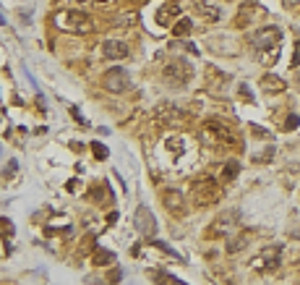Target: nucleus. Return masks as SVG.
Returning <instances> with one entry per match:
<instances>
[{
	"label": "nucleus",
	"instance_id": "obj_11",
	"mask_svg": "<svg viewBox=\"0 0 300 285\" xmlns=\"http://www.w3.org/2000/svg\"><path fill=\"white\" fill-rule=\"evenodd\" d=\"M279 254H282V246H269V249H263V251H261V259H259L256 264L271 272V270H277V267H279Z\"/></svg>",
	"mask_w": 300,
	"mask_h": 285
},
{
	"label": "nucleus",
	"instance_id": "obj_31",
	"mask_svg": "<svg viewBox=\"0 0 300 285\" xmlns=\"http://www.w3.org/2000/svg\"><path fill=\"white\" fill-rule=\"evenodd\" d=\"M81 3H94V5H110L112 0H81Z\"/></svg>",
	"mask_w": 300,
	"mask_h": 285
},
{
	"label": "nucleus",
	"instance_id": "obj_17",
	"mask_svg": "<svg viewBox=\"0 0 300 285\" xmlns=\"http://www.w3.org/2000/svg\"><path fill=\"white\" fill-rule=\"evenodd\" d=\"M209 73H212V79H214L212 84H209V89H212L214 95H222V89H220V87H222V84H227V73H217V71H214V66H212V71H209Z\"/></svg>",
	"mask_w": 300,
	"mask_h": 285
},
{
	"label": "nucleus",
	"instance_id": "obj_28",
	"mask_svg": "<svg viewBox=\"0 0 300 285\" xmlns=\"http://www.w3.org/2000/svg\"><path fill=\"white\" fill-rule=\"evenodd\" d=\"M16 170H19V162H16V160H11V162L5 165V178H11Z\"/></svg>",
	"mask_w": 300,
	"mask_h": 285
},
{
	"label": "nucleus",
	"instance_id": "obj_26",
	"mask_svg": "<svg viewBox=\"0 0 300 285\" xmlns=\"http://www.w3.org/2000/svg\"><path fill=\"white\" fill-rule=\"evenodd\" d=\"M238 89H240V97H243V99H248V102H253V92H251V87H248V84H240Z\"/></svg>",
	"mask_w": 300,
	"mask_h": 285
},
{
	"label": "nucleus",
	"instance_id": "obj_14",
	"mask_svg": "<svg viewBox=\"0 0 300 285\" xmlns=\"http://www.w3.org/2000/svg\"><path fill=\"white\" fill-rule=\"evenodd\" d=\"M190 29H193V21H190V18H178V21L172 24V34L175 37H188Z\"/></svg>",
	"mask_w": 300,
	"mask_h": 285
},
{
	"label": "nucleus",
	"instance_id": "obj_22",
	"mask_svg": "<svg viewBox=\"0 0 300 285\" xmlns=\"http://www.w3.org/2000/svg\"><path fill=\"white\" fill-rule=\"evenodd\" d=\"M157 283H170V285H183V280L180 278H172V275H167V272H157V278H154Z\"/></svg>",
	"mask_w": 300,
	"mask_h": 285
},
{
	"label": "nucleus",
	"instance_id": "obj_4",
	"mask_svg": "<svg viewBox=\"0 0 300 285\" xmlns=\"http://www.w3.org/2000/svg\"><path fill=\"white\" fill-rule=\"evenodd\" d=\"M102 87L107 92H112V95H120V92H125V89L131 87L128 71H125V68H110L102 76Z\"/></svg>",
	"mask_w": 300,
	"mask_h": 285
},
{
	"label": "nucleus",
	"instance_id": "obj_8",
	"mask_svg": "<svg viewBox=\"0 0 300 285\" xmlns=\"http://www.w3.org/2000/svg\"><path fill=\"white\" fill-rule=\"evenodd\" d=\"M162 201H165V207H167L170 215H175V217H183L186 215V201H183V194H180V191H175V189L165 191Z\"/></svg>",
	"mask_w": 300,
	"mask_h": 285
},
{
	"label": "nucleus",
	"instance_id": "obj_7",
	"mask_svg": "<svg viewBox=\"0 0 300 285\" xmlns=\"http://www.w3.org/2000/svg\"><path fill=\"white\" fill-rule=\"evenodd\" d=\"M133 223H136V228H139L141 236H147V238L157 236V220H154L149 207H139V209H136V220H133Z\"/></svg>",
	"mask_w": 300,
	"mask_h": 285
},
{
	"label": "nucleus",
	"instance_id": "obj_21",
	"mask_svg": "<svg viewBox=\"0 0 300 285\" xmlns=\"http://www.w3.org/2000/svg\"><path fill=\"white\" fill-rule=\"evenodd\" d=\"M92 152H94V157H97V160H107V154H110V149H107L105 144H99V142L92 144Z\"/></svg>",
	"mask_w": 300,
	"mask_h": 285
},
{
	"label": "nucleus",
	"instance_id": "obj_27",
	"mask_svg": "<svg viewBox=\"0 0 300 285\" xmlns=\"http://www.w3.org/2000/svg\"><path fill=\"white\" fill-rule=\"evenodd\" d=\"M293 68H298L300 66V40L295 42V52H293V63H290Z\"/></svg>",
	"mask_w": 300,
	"mask_h": 285
},
{
	"label": "nucleus",
	"instance_id": "obj_30",
	"mask_svg": "<svg viewBox=\"0 0 300 285\" xmlns=\"http://www.w3.org/2000/svg\"><path fill=\"white\" fill-rule=\"evenodd\" d=\"M3 231H5V236H11V231H13V225H11L8 217H3Z\"/></svg>",
	"mask_w": 300,
	"mask_h": 285
},
{
	"label": "nucleus",
	"instance_id": "obj_23",
	"mask_svg": "<svg viewBox=\"0 0 300 285\" xmlns=\"http://www.w3.org/2000/svg\"><path fill=\"white\" fill-rule=\"evenodd\" d=\"M245 243H248V241H245V236H240L238 241H230V243H227V251H230V254H235V251H240Z\"/></svg>",
	"mask_w": 300,
	"mask_h": 285
},
{
	"label": "nucleus",
	"instance_id": "obj_20",
	"mask_svg": "<svg viewBox=\"0 0 300 285\" xmlns=\"http://www.w3.org/2000/svg\"><path fill=\"white\" fill-rule=\"evenodd\" d=\"M133 24H139V13H123L115 18V26H133Z\"/></svg>",
	"mask_w": 300,
	"mask_h": 285
},
{
	"label": "nucleus",
	"instance_id": "obj_24",
	"mask_svg": "<svg viewBox=\"0 0 300 285\" xmlns=\"http://www.w3.org/2000/svg\"><path fill=\"white\" fill-rule=\"evenodd\" d=\"M298 126H300V118H298V115H287V121H285V128H287V131H295Z\"/></svg>",
	"mask_w": 300,
	"mask_h": 285
},
{
	"label": "nucleus",
	"instance_id": "obj_5",
	"mask_svg": "<svg viewBox=\"0 0 300 285\" xmlns=\"http://www.w3.org/2000/svg\"><path fill=\"white\" fill-rule=\"evenodd\" d=\"M162 73H165V79L170 81V84H188V81L193 79V68H190V63H183V60L170 63Z\"/></svg>",
	"mask_w": 300,
	"mask_h": 285
},
{
	"label": "nucleus",
	"instance_id": "obj_15",
	"mask_svg": "<svg viewBox=\"0 0 300 285\" xmlns=\"http://www.w3.org/2000/svg\"><path fill=\"white\" fill-rule=\"evenodd\" d=\"M94 264H99V267L115 264V254H112V251H107V249H97V251H94Z\"/></svg>",
	"mask_w": 300,
	"mask_h": 285
},
{
	"label": "nucleus",
	"instance_id": "obj_18",
	"mask_svg": "<svg viewBox=\"0 0 300 285\" xmlns=\"http://www.w3.org/2000/svg\"><path fill=\"white\" fill-rule=\"evenodd\" d=\"M198 13H201L206 21H217V18H220V8L206 5V3H198Z\"/></svg>",
	"mask_w": 300,
	"mask_h": 285
},
{
	"label": "nucleus",
	"instance_id": "obj_10",
	"mask_svg": "<svg viewBox=\"0 0 300 285\" xmlns=\"http://www.w3.org/2000/svg\"><path fill=\"white\" fill-rule=\"evenodd\" d=\"M102 55H105L107 60H120V58L128 55V45L120 42V40H107L102 45Z\"/></svg>",
	"mask_w": 300,
	"mask_h": 285
},
{
	"label": "nucleus",
	"instance_id": "obj_25",
	"mask_svg": "<svg viewBox=\"0 0 300 285\" xmlns=\"http://www.w3.org/2000/svg\"><path fill=\"white\" fill-rule=\"evenodd\" d=\"M151 243H154V246H157V249H162V251H165V254H170V256H172V259H180V256H178L175 251H172V249H170V246H167V243H162V241H151Z\"/></svg>",
	"mask_w": 300,
	"mask_h": 285
},
{
	"label": "nucleus",
	"instance_id": "obj_1",
	"mask_svg": "<svg viewBox=\"0 0 300 285\" xmlns=\"http://www.w3.org/2000/svg\"><path fill=\"white\" fill-rule=\"evenodd\" d=\"M55 26L63 32H71V34H89L94 29V21H92V16H86L84 11H58L55 13Z\"/></svg>",
	"mask_w": 300,
	"mask_h": 285
},
{
	"label": "nucleus",
	"instance_id": "obj_3",
	"mask_svg": "<svg viewBox=\"0 0 300 285\" xmlns=\"http://www.w3.org/2000/svg\"><path fill=\"white\" fill-rule=\"evenodd\" d=\"M193 204L196 207H209L214 201H220V186H217L214 178H201L193 183Z\"/></svg>",
	"mask_w": 300,
	"mask_h": 285
},
{
	"label": "nucleus",
	"instance_id": "obj_19",
	"mask_svg": "<svg viewBox=\"0 0 300 285\" xmlns=\"http://www.w3.org/2000/svg\"><path fill=\"white\" fill-rule=\"evenodd\" d=\"M165 146L172 152V154H180L186 149V142H183V136H170V139L165 142Z\"/></svg>",
	"mask_w": 300,
	"mask_h": 285
},
{
	"label": "nucleus",
	"instance_id": "obj_32",
	"mask_svg": "<svg viewBox=\"0 0 300 285\" xmlns=\"http://www.w3.org/2000/svg\"><path fill=\"white\" fill-rule=\"evenodd\" d=\"M183 48H186V50H188L190 55H198V48H196V45H190V42H186Z\"/></svg>",
	"mask_w": 300,
	"mask_h": 285
},
{
	"label": "nucleus",
	"instance_id": "obj_16",
	"mask_svg": "<svg viewBox=\"0 0 300 285\" xmlns=\"http://www.w3.org/2000/svg\"><path fill=\"white\" fill-rule=\"evenodd\" d=\"M238 170H240V162H238V160H227V162L222 165V178H225V181H232L235 176H238Z\"/></svg>",
	"mask_w": 300,
	"mask_h": 285
},
{
	"label": "nucleus",
	"instance_id": "obj_2",
	"mask_svg": "<svg viewBox=\"0 0 300 285\" xmlns=\"http://www.w3.org/2000/svg\"><path fill=\"white\" fill-rule=\"evenodd\" d=\"M204 142L212 146H238L240 136L230 126H225L222 121H206L204 123Z\"/></svg>",
	"mask_w": 300,
	"mask_h": 285
},
{
	"label": "nucleus",
	"instance_id": "obj_6",
	"mask_svg": "<svg viewBox=\"0 0 300 285\" xmlns=\"http://www.w3.org/2000/svg\"><path fill=\"white\" fill-rule=\"evenodd\" d=\"M238 220H240V212H238V209H232V212L217 217L214 223L206 228V238H220V236H225V233H230V228L238 223Z\"/></svg>",
	"mask_w": 300,
	"mask_h": 285
},
{
	"label": "nucleus",
	"instance_id": "obj_12",
	"mask_svg": "<svg viewBox=\"0 0 300 285\" xmlns=\"http://www.w3.org/2000/svg\"><path fill=\"white\" fill-rule=\"evenodd\" d=\"M261 87H263V92H269V95H279V92L287 89V84H285L279 76H274V73H263Z\"/></svg>",
	"mask_w": 300,
	"mask_h": 285
},
{
	"label": "nucleus",
	"instance_id": "obj_29",
	"mask_svg": "<svg viewBox=\"0 0 300 285\" xmlns=\"http://www.w3.org/2000/svg\"><path fill=\"white\" fill-rule=\"evenodd\" d=\"M107 280H110V283H120V280H123V270H112Z\"/></svg>",
	"mask_w": 300,
	"mask_h": 285
},
{
	"label": "nucleus",
	"instance_id": "obj_13",
	"mask_svg": "<svg viewBox=\"0 0 300 285\" xmlns=\"http://www.w3.org/2000/svg\"><path fill=\"white\" fill-rule=\"evenodd\" d=\"M180 13V8L178 5H165V8H159V11H157V24H162V26H170V21H172V18H175Z\"/></svg>",
	"mask_w": 300,
	"mask_h": 285
},
{
	"label": "nucleus",
	"instance_id": "obj_9",
	"mask_svg": "<svg viewBox=\"0 0 300 285\" xmlns=\"http://www.w3.org/2000/svg\"><path fill=\"white\" fill-rule=\"evenodd\" d=\"M282 37V32L277 26H266V29H261L259 34H253V48L256 50H263V48H274V42Z\"/></svg>",
	"mask_w": 300,
	"mask_h": 285
}]
</instances>
